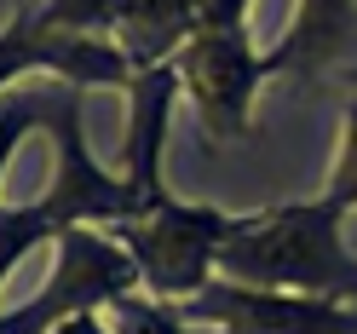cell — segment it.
Instances as JSON below:
<instances>
[{
    "instance_id": "9c48e42d",
    "label": "cell",
    "mask_w": 357,
    "mask_h": 334,
    "mask_svg": "<svg viewBox=\"0 0 357 334\" xmlns=\"http://www.w3.org/2000/svg\"><path fill=\"white\" fill-rule=\"evenodd\" d=\"M196 29H202V0H127L116 47L132 58V70H162L185 52Z\"/></svg>"
},
{
    "instance_id": "52a82bcc",
    "label": "cell",
    "mask_w": 357,
    "mask_h": 334,
    "mask_svg": "<svg viewBox=\"0 0 357 334\" xmlns=\"http://www.w3.org/2000/svg\"><path fill=\"white\" fill-rule=\"evenodd\" d=\"M185 98L178 86V70L162 63V70H139L127 86V132H121V179H132L139 190H150L155 202H167V185H162V144H167V116L173 104Z\"/></svg>"
},
{
    "instance_id": "7a4b0ae2",
    "label": "cell",
    "mask_w": 357,
    "mask_h": 334,
    "mask_svg": "<svg viewBox=\"0 0 357 334\" xmlns=\"http://www.w3.org/2000/svg\"><path fill=\"white\" fill-rule=\"evenodd\" d=\"M173 202V196H167ZM150 190H139L132 179H121L116 167H98L81 132V93L63 98L58 121H52V185L35 202L0 208V282L12 277V265L40 242H58L70 225H121V219H144L155 213Z\"/></svg>"
},
{
    "instance_id": "7c38bea8",
    "label": "cell",
    "mask_w": 357,
    "mask_h": 334,
    "mask_svg": "<svg viewBox=\"0 0 357 334\" xmlns=\"http://www.w3.org/2000/svg\"><path fill=\"white\" fill-rule=\"evenodd\" d=\"M116 334H190V328L173 305L150 300V294H132V300L116 305Z\"/></svg>"
},
{
    "instance_id": "277c9868",
    "label": "cell",
    "mask_w": 357,
    "mask_h": 334,
    "mask_svg": "<svg viewBox=\"0 0 357 334\" xmlns=\"http://www.w3.org/2000/svg\"><path fill=\"white\" fill-rule=\"evenodd\" d=\"M139 265L109 231L98 225H70L52 242V277L35 288L24 305L0 311V334H52L63 317L98 305H121L139 294Z\"/></svg>"
},
{
    "instance_id": "ba28073f",
    "label": "cell",
    "mask_w": 357,
    "mask_h": 334,
    "mask_svg": "<svg viewBox=\"0 0 357 334\" xmlns=\"http://www.w3.org/2000/svg\"><path fill=\"white\" fill-rule=\"evenodd\" d=\"M357 52V0H300L271 52V75H328Z\"/></svg>"
},
{
    "instance_id": "30bf717a",
    "label": "cell",
    "mask_w": 357,
    "mask_h": 334,
    "mask_svg": "<svg viewBox=\"0 0 357 334\" xmlns=\"http://www.w3.org/2000/svg\"><path fill=\"white\" fill-rule=\"evenodd\" d=\"M75 86H35V93H0V179H6V162L17 155V144L29 139L35 127H52L63 98H70Z\"/></svg>"
},
{
    "instance_id": "8992f818",
    "label": "cell",
    "mask_w": 357,
    "mask_h": 334,
    "mask_svg": "<svg viewBox=\"0 0 357 334\" xmlns=\"http://www.w3.org/2000/svg\"><path fill=\"white\" fill-rule=\"evenodd\" d=\"M190 334H357L351 300L317 294H282V288H248L231 277H213L196 300L173 305Z\"/></svg>"
},
{
    "instance_id": "5b68a950",
    "label": "cell",
    "mask_w": 357,
    "mask_h": 334,
    "mask_svg": "<svg viewBox=\"0 0 357 334\" xmlns=\"http://www.w3.org/2000/svg\"><path fill=\"white\" fill-rule=\"evenodd\" d=\"M173 70H178V86L196 104V121H202V132L213 144L248 139L259 81L271 75L265 70V52L248 35V24L242 29H196L185 40V52L173 58Z\"/></svg>"
},
{
    "instance_id": "5bb4252c",
    "label": "cell",
    "mask_w": 357,
    "mask_h": 334,
    "mask_svg": "<svg viewBox=\"0 0 357 334\" xmlns=\"http://www.w3.org/2000/svg\"><path fill=\"white\" fill-rule=\"evenodd\" d=\"M52 334H116V328H104V323H98V311H81V317H63Z\"/></svg>"
},
{
    "instance_id": "4fadbf2b",
    "label": "cell",
    "mask_w": 357,
    "mask_h": 334,
    "mask_svg": "<svg viewBox=\"0 0 357 334\" xmlns=\"http://www.w3.org/2000/svg\"><path fill=\"white\" fill-rule=\"evenodd\" d=\"M254 0H202V29H242Z\"/></svg>"
},
{
    "instance_id": "3957f363",
    "label": "cell",
    "mask_w": 357,
    "mask_h": 334,
    "mask_svg": "<svg viewBox=\"0 0 357 334\" xmlns=\"http://www.w3.org/2000/svg\"><path fill=\"white\" fill-rule=\"evenodd\" d=\"M242 213L208 208V202H162L144 219H121L109 225V236L121 242L139 265V282L150 300L162 305H185L219 277V248L236 236Z\"/></svg>"
},
{
    "instance_id": "8fae6325",
    "label": "cell",
    "mask_w": 357,
    "mask_h": 334,
    "mask_svg": "<svg viewBox=\"0 0 357 334\" xmlns=\"http://www.w3.org/2000/svg\"><path fill=\"white\" fill-rule=\"evenodd\" d=\"M323 196L334 208H357V93L346 98V127H340V150H334V167H328V185Z\"/></svg>"
},
{
    "instance_id": "6da1fadb",
    "label": "cell",
    "mask_w": 357,
    "mask_h": 334,
    "mask_svg": "<svg viewBox=\"0 0 357 334\" xmlns=\"http://www.w3.org/2000/svg\"><path fill=\"white\" fill-rule=\"evenodd\" d=\"M340 225H346V208H334L328 196L242 213L236 236L219 248V277L357 305V254L346 248Z\"/></svg>"
}]
</instances>
